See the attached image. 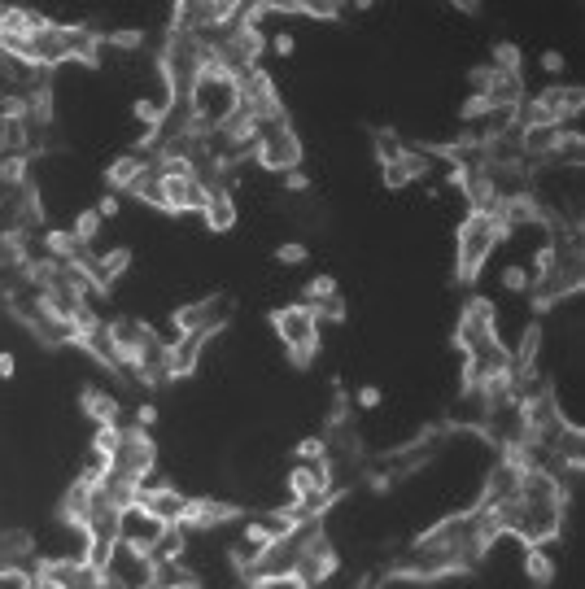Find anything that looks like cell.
Segmentation results:
<instances>
[{"label":"cell","instance_id":"1","mask_svg":"<svg viewBox=\"0 0 585 589\" xmlns=\"http://www.w3.org/2000/svg\"><path fill=\"white\" fill-rule=\"evenodd\" d=\"M507 236H511V232L494 219V214H476V210L463 214V223H459V262H455L459 284H472L476 275H481L485 258L494 254V249L503 245Z\"/></svg>","mask_w":585,"mask_h":589},{"label":"cell","instance_id":"2","mask_svg":"<svg viewBox=\"0 0 585 589\" xmlns=\"http://www.w3.org/2000/svg\"><path fill=\"white\" fill-rule=\"evenodd\" d=\"M271 328L284 341V350H289V363L293 367H310V358L319 354V323L310 315V306H280L271 310Z\"/></svg>","mask_w":585,"mask_h":589},{"label":"cell","instance_id":"3","mask_svg":"<svg viewBox=\"0 0 585 589\" xmlns=\"http://www.w3.org/2000/svg\"><path fill=\"white\" fill-rule=\"evenodd\" d=\"M153 463H158V450H153L149 432L145 428H123L118 432V446L110 450V459H105V472L127 476V480H136V485H149Z\"/></svg>","mask_w":585,"mask_h":589},{"label":"cell","instance_id":"4","mask_svg":"<svg viewBox=\"0 0 585 589\" xmlns=\"http://www.w3.org/2000/svg\"><path fill=\"white\" fill-rule=\"evenodd\" d=\"M254 158L262 171H276V175H289L302 166V136L293 131V123L284 118V123H271L262 127V136L254 144Z\"/></svg>","mask_w":585,"mask_h":589},{"label":"cell","instance_id":"5","mask_svg":"<svg viewBox=\"0 0 585 589\" xmlns=\"http://www.w3.org/2000/svg\"><path fill=\"white\" fill-rule=\"evenodd\" d=\"M341 568V559H337V550H332L328 542V533H324V524H315L306 533V542H302V555H297V576L306 581V589H319L324 581H332Z\"/></svg>","mask_w":585,"mask_h":589},{"label":"cell","instance_id":"6","mask_svg":"<svg viewBox=\"0 0 585 589\" xmlns=\"http://www.w3.org/2000/svg\"><path fill=\"white\" fill-rule=\"evenodd\" d=\"M232 520H241V507H232V502L184 498V511H179V520L171 528H179V533H214L219 524H232Z\"/></svg>","mask_w":585,"mask_h":589},{"label":"cell","instance_id":"7","mask_svg":"<svg viewBox=\"0 0 585 589\" xmlns=\"http://www.w3.org/2000/svg\"><path fill=\"white\" fill-rule=\"evenodd\" d=\"M498 336V310L485 302V297H468V306H463L459 315V332H455V350L459 354H472L476 345L494 341Z\"/></svg>","mask_w":585,"mask_h":589},{"label":"cell","instance_id":"8","mask_svg":"<svg viewBox=\"0 0 585 589\" xmlns=\"http://www.w3.org/2000/svg\"><path fill=\"white\" fill-rule=\"evenodd\" d=\"M35 572L53 589H105L101 568H92L88 559H53V563H40Z\"/></svg>","mask_w":585,"mask_h":589},{"label":"cell","instance_id":"9","mask_svg":"<svg viewBox=\"0 0 585 589\" xmlns=\"http://www.w3.org/2000/svg\"><path fill=\"white\" fill-rule=\"evenodd\" d=\"M162 533H166V524H158L153 515H145L136 502L118 511V542L131 546V550H140V555H149L153 542H158Z\"/></svg>","mask_w":585,"mask_h":589},{"label":"cell","instance_id":"10","mask_svg":"<svg viewBox=\"0 0 585 589\" xmlns=\"http://www.w3.org/2000/svg\"><path fill=\"white\" fill-rule=\"evenodd\" d=\"M136 507L145 511V515H153L158 524L171 528V524L179 520V511H184V494H179V489H171V485H140Z\"/></svg>","mask_w":585,"mask_h":589},{"label":"cell","instance_id":"11","mask_svg":"<svg viewBox=\"0 0 585 589\" xmlns=\"http://www.w3.org/2000/svg\"><path fill=\"white\" fill-rule=\"evenodd\" d=\"M162 197H166V214H201L206 188L193 175H171L162 179Z\"/></svg>","mask_w":585,"mask_h":589},{"label":"cell","instance_id":"12","mask_svg":"<svg viewBox=\"0 0 585 589\" xmlns=\"http://www.w3.org/2000/svg\"><path fill=\"white\" fill-rule=\"evenodd\" d=\"M201 219H206L210 232H232L236 227V197L228 184L206 188V201H201Z\"/></svg>","mask_w":585,"mask_h":589},{"label":"cell","instance_id":"13","mask_svg":"<svg viewBox=\"0 0 585 589\" xmlns=\"http://www.w3.org/2000/svg\"><path fill=\"white\" fill-rule=\"evenodd\" d=\"M153 158V153H149ZM145 153H136V149H127V153H118V158L105 166V184H110V192H127L131 184H136L140 175H145V166H149Z\"/></svg>","mask_w":585,"mask_h":589},{"label":"cell","instance_id":"14","mask_svg":"<svg viewBox=\"0 0 585 589\" xmlns=\"http://www.w3.org/2000/svg\"><path fill=\"white\" fill-rule=\"evenodd\" d=\"M57 515H62L66 528H83V524H88V515H92V480L88 476H79L75 485L66 489L62 511H57Z\"/></svg>","mask_w":585,"mask_h":589},{"label":"cell","instance_id":"15","mask_svg":"<svg viewBox=\"0 0 585 589\" xmlns=\"http://www.w3.org/2000/svg\"><path fill=\"white\" fill-rule=\"evenodd\" d=\"M101 35L92 27H66V53L70 62H83V66H97L101 62Z\"/></svg>","mask_w":585,"mask_h":589},{"label":"cell","instance_id":"16","mask_svg":"<svg viewBox=\"0 0 585 589\" xmlns=\"http://www.w3.org/2000/svg\"><path fill=\"white\" fill-rule=\"evenodd\" d=\"M524 576L533 589H551L555 585V559L546 546H524Z\"/></svg>","mask_w":585,"mask_h":589},{"label":"cell","instance_id":"17","mask_svg":"<svg viewBox=\"0 0 585 589\" xmlns=\"http://www.w3.org/2000/svg\"><path fill=\"white\" fill-rule=\"evenodd\" d=\"M149 589H201V576L188 563H162V568H153Z\"/></svg>","mask_w":585,"mask_h":589},{"label":"cell","instance_id":"18","mask_svg":"<svg viewBox=\"0 0 585 589\" xmlns=\"http://www.w3.org/2000/svg\"><path fill=\"white\" fill-rule=\"evenodd\" d=\"M184 555H188V537L179 533V528H166L149 550V563L153 568H162V563H184Z\"/></svg>","mask_w":585,"mask_h":589},{"label":"cell","instance_id":"19","mask_svg":"<svg viewBox=\"0 0 585 589\" xmlns=\"http://www.w3.org/2000/svg\"><path fill=\"white\" fill-rule=\"evenodd\" d=\"M44 258H53V262H75V258H83V249L75 245L70 227H49V232H44Z\"/></svg>","mask_w":585,"mask_h":589},{"label":"cell","instance_id":"20","mask_svg":"<svg viewBox=\"0 0 585 589\" xmlns=\"http://www.w3.org/2000/svg\"><path fill=\"white\" fill-rule=\"evenodd\" d=\"M83 411L97 419V428L105 424H118V398L105 389H83Z\"/></svg>","mask_w":585,"mask_h":589},{"label":"cell","instance_id":"21","mask_svg":"<svg viewBox=\"0 0 585 589\" xmlns=\"http://www.w3.org/2000/svg\"><path fill=\"white\" fill-rule=\"evenodd\" d=\"M70 236H75V245L83 249V254H97V236H101V219H97V210H83V214H75V223H70Z\"/></svg>","mask_w":585,"mask_h":589},{"label":"cell","instance_id":"22","mask_svg":"<svg viewBox=\"0 0 585 589\" xmlns=\"http://www.w3.org/2000/svg\"><path fill=\"white\" fill-rule=\"evenodd\" d=\"M127 197H136V201H140V206H153V210H162V214H166V197H162V179H158V175H153V171H149V166H145V175H140V179H136V184H131V188H127Z\"/></svg>","mask_w":585,"mask_h":589},{"label":"cell","instance_id":"23","mask_svg":"<svg viewBox=\"0 0 585 589\" xmlns=\"http://www.w3.org/2000/svg\"><path fill=\"white\" fill-rule=\"evenodd\" d=\"M402 153H407V144H402L398 131H393V127H376V162L389 166V162H398Z\"/></svg>","mask_w":585,"mask_h":589},{"label":"cell","instance_id":"24","mask_svg":"<svg viewBox=\"0 0 585 589\" xmlns=\"http://www.w3.org/2000/svg\"><path fill=\"white\" fill-rule=\"evenodd\" d=\"M489 66H494L498 75H520L524 57H520V48L511 44V40H498V44H494V57H489Z\"/></svg>","mask_w":585,"mask_h":589},{"label":"cell","instance_id":"25","mask_svg":"<svg viewBox=\"0 0 585 589\" xmlns=\"http://www.w3.org/2000/svg\"><path fill=\"white\" fill-rule=\"evenodd\" d=\"M341 288H337V280L332 275H315V280H306V288H302V306H319V302H328V297H337Z\"/></svg>","mask_w":585,"mask_h":589},{"label":"cell","instance_id":"26","mask_svg":"<svg viewBox=\"0 0 585 589\" xmlns=\"http://www.w3.org/2000/svg\"><path fill=\"white\" fill-rule=\"evenodd\" d=\"M489 114H494V105H489V96H481V92H472L468 101L459 105V123H485Z\"/></svg>","mask_w":585,"mask_h":589},{"label":"cell","instance_id":"27","mask_svg":"<svg viewBox=\"0 0 585 589\" xmlns=\"http://www.w3.org/2000/svg\"><path fill=\"white\" fill-rule=\"evenodd\" d=\"M101 44H110V48H123V53H136V48H145V31H140V27H123V31H110V35H101Z\"/></svg>","mask_w":585,"mask_h":589},{"label":"cell","instance_id":"28","mask_svg":"<svg viewBox=\"0 0 585 589\" xmlns=\"http://www.w3.org/2000/svg\"><path fill=\"white\" fill-rule=\"evenodd\" d=\"M398 166L407 171V179L415 184V179H428V166H433V158H428V153H420V149H407V153L398 158Z\"/></svg>","mask_w":585,"mask_h":589},{"label":"cell","instance_id":"29","mask_svg":"<svg viewBox=\"0 0 585 589\" xmlns=\"http://www.w3.org/2000/svg\"><path fill=\"white\" fill-rule=\"evenodd\" d=\"M310 315H315V323H345V297H328V302L310 306Z\"/></svg>","mask_w":585,"mask_h":589},{"label":"cell","instance_id":"30","mask_svg":"<svg viewBox=\"0 0 585 589\" xmlns=\"http://www.w3.org/2000/svg\"><path fill=\"white\" fill-rule=\"evenodd\" d=\"M529 267H520V262H511V267H503V288L507 293H529Z\"/></svg>","mask_w":585,"mask_h":589},{"label":"cell","instance_id":"31","mask_svg":"<svg viewBox=\"0 0 585 589\" xmlns=\"http://www.w3.org/2000/svg\"><path fill=\"white\" fill-rule=\"evenodd\" d=\"M306 258H310V249L302 245V240H289V245L276 249V262H284V267H302Z\"/></svg>","mask_w":585,"mask_h":589},{"label":"cell","instance_id":"32","mask_svg":"<svg viewBox=\"0 0 585 589\" xmlns=\"http://www.w3.org/2000/svg\"><path fill=\"white\" fill-rule=\"evenodd\" d=\"M297 459L302 463H315V459H328V437H306L297 446Z\"/></svg>","mask_w":585,"mask_h":589},{"label":"cell","instance_id":"33","mask_svg":"<svg viewBox=\"0 0 585 589\" xmlns=\"http://www.w3.org/2000/svg\"><path fill=\"white\" fill-rule=\"evenodd\" d=\"M249 589H306V581L297 572H284V576H267V581H254Z\"/></svg>","mask_w":585,"mask_h":589},{"label":"cell","instance_id":"34","mask_svg":"<svg viewBox=\"0 0 585 589\" xmlns=\"http://www.w3.org/2000/svg\"><path fill=\"white\" fill-rule=\"evenodd\" d=\"M354 402L363 406V411H376V406L385 402V389H380V384H363V389L354 393Z\"/></svg>","mask_w":585,"mask_h":589},{"label":"cell","instance_id":"35","mask_svg":"<svg viewBox=\"0 0 585 589\" xmlns=\"http://www.w3.org/2000/svg\"><path fill=\"white\" fill-rule=\"evenodd\" d=\"M92 210H97V219L105 223V219H118V210H123V201H118V192H105V197H101Z\"/></svg>","mask_w":585,"mask_h":589},{"label":"cell","instance_id":"36","mask_svg":"<svg viewBox=\"0 0 585 589\" xmlns=\"http://www.w3.org/2000/svg\"><path fill=\"white\" fill-rule=\"evenodd\" d=\"M380 175H385V188H407V184H411V179H407V171H402L398 162L380 166Z\"/></svg>","mask_w":585,"mask_h":589},{"label":"cell","instance_id":"37","mask_svg":"<svg viewBox=\"0 0 585 589\" xmlns=\"http://www.w3.org/2000/svg\"><path fill=\"white\" fill-rule=\"evenodd\" d=\"M284 192H310V175L297 166V171L284 175Z\"/></svg>","mask_w":585,"mask_h":589},{"label":"cell","instance_id":"38","mask_svg":"<svg viewBox=\"0 0 585 589\" xmlns=\"http://www.w3.org/2000/svg\"><path fill=\"white\" fill-rule=\"evenodd\" d=\"M293 48H297V40L289 31H280V35H271V53L276 57H293Z\"/></svg>","mask_w":585,"mask_h":589},{"label":"cell","instance_id":"39","mask_svg":"<svg viewBox=\"0 0 585 589\" xmlns=\"http://www.w3.org/2000/svg\"><path fill=\"white\" fill-rule=\"evenodd\" d=\"M153 424H158V406H153V402H140L136 406V428H153Z\"/></svg>","mask_w":585,"mask_h":589},{"label":"cell","instance_id":"40","mask_svg":"<svg viewBox=\"0 0 585 589\" xmlns=\"http://www.w3.org/2000/svg\"><path fill=\"white\" fill-rule=\"evenodd\" d=\"M542 70H546V75H564V53L546 48V53H542Z\"/></svg>","mask_w":585,"mask_h":589},{"label":"cell","instance_id":"41","mask_svg":"<svg viewBox=\"0 0 585 589\" xmlns=\"http://www.w3.org/2000/svg\"><path fill=\"white\" fill-rule=\"evenodd\" d=\"M9 376H14V354L0 350V380H9Z\"/></svg>","mask_w":585,"mask_h":589}]
</instances>
